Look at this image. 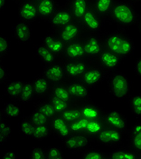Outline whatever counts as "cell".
Returning a JSON list of instances; mask_svg holds the SVG:
<instances>
[{
    "label": "cell",
    "instance_id": "cell-11",
    "mask_svg": "<svg viewBox=\"0 0 141 159\" xmlns=\"http://www.w3.org/2000/svg\"><path fill=\"white\" fill-rule=\"evenodd\" d=\"M121 62L122 59L118 57V55L104 49L98 57L95 63L107 73L109 74L115 70H118V66L121 65Z\"/></svg>",
    "mask_w": 141,
    "mask_h": 159
},
{
    "label": "cell",
    "instance_id": "cell-55",
    "mask_svg": "<svg viewBox=\"0 0 141 159\" xmlns=\"http://www.w3.org/2000/svg\"><path fill=\"white\" fill-rule=\"evenodd\" d=\"M12 1H14V2H15V3H18V4H20L21 2H23L24 0H12Z\"/></svg>",
    "mask_w": 141,
    "mask_h": 159
},
{
    "label": "cell",
    "instance_id": "cell-17",
    "mask_svg": "<svg viewBox=\"0 0 141 159\" xmlns=\"http://www.w3.org/2000/svg\"><path fill=\"white\" fill-rule=\"evenodd\" d=\"M18 17L20 21L33 23L38 18L36 3L32 0H24L18 7Z\"/></svg>",
    "mask_w": 141,
    "mask_h": 159
},
{
    "label": "cell",
    "instance_id": "cell-27",
    "mask_svg": "<svg viewBox=\"0 0 141 159\" xmlns=\"http://www.w3.org/2000/svg\"><path fill=\"white\" fill-rule=\"evenodd\" d=\"M129 145L141 157V122L136 123L128 132Z\"/></svg>",
    "mask_w": 141,
    "mask_h": 159
},
{
    "label": "cell",
    "instance_id": "cell-43",
    "mask_svg": "<svg viewBox=\"0 0 141 159\" xmlns=\"http://www.w3.org/2000/svg\"><path fill=\"white\" fill-rule=\"evenodd\" d=\"M87 123H88V120L82 116L70 123V127L71 134H84Z\"/></svg>",
    "mask_w": 141,
    "mask_h": 159
},
{
    "label": "cell",
    "instance_id": "cell-54",
    "mask_svg": "<svg viewBox=\"0 0 141 159\" xmlns=\"http://www.w3.org/2000/svg\"><path fill=\"white\" fill-rule=\"evenodd\" d=\"M127 1H129V2H130L131 4H133V5L138 4V3H140L141 2V0H127Z\"/></svg>",
    "mask_w": 141,
    "mask_h": 159
},
{
    "label": "cell",
    "instance_id": "cell-36",
    "mask_svg": "<svg viewBox=\"0 0 141 159\" xmlns=\"http://www.w3.org/2000/svg\"><path fill=\"white\" fill-rule=\"evenodd\" d=\"M3 112L6 117L13 118V117H17L21 115L22 108L17 102L12 101V102H8L5 104Z\"/></svg>",
    "mask_w": 141,
    "mask_h": 159
},
{
    "label": "cell",
    "instance_id": "cell-14",
    "mask_svg": "<svg viewBox=\"0 0 141 159\" xmlns=\"http://www.w3.org/2000/svg\"><path fill=\"white\" fill-rule=\"evenodd\" d=\"M73 101L86 102L92 98V88L86 86L82 80H69L66 84Z\"/></svg>",
    "mask_w": 141,
    "mask_h": 159
},
{
    "label": "cell",
    "instance_id": "cell-5",
    "mask_svg": "<svg viewBox=\"0 0 141 159\" xmlns=\"http://www.w3.org/2000/svg\"><path fill=\"white\" fill-rule=\"evenodd\" d=\"M92 140L85 134H70L62 140V145L71 154H81L92 147Z\"/></svg>",
    "mask_w": 141,
    "mask_h": 159
},
{
    "label": "cell",
    "instance_id": "cell-33",
    "mask_svg": "<svg viewBox=\"0 0 141 159\" xmlns=\"http://www.w3.org/2000/svg\"><path fill=\"white\" fill-rule=\"evenodd\" d=\"M35 109L40 111L41 113H43L45 116H46L47 117L50 119H52L57 116L56 112L53 109V106L51 105V103L49 102L47 98L38 99V101L35 103Z\"/></svg>",
    "mask_w": 141,
    "mask_h": 159
},
{
    "label": "cell",
    "instance_id": "cell-32",
    "mask_svg": "<svg viewBox=\"0 0 141 159\" xmlns=\"http://www.w3.org/2000/svg\"><path fill=\"white\" fill-rule=\"evenodd\" d=\"M23 86V81H9L6 84L5 86V94L11 98L12 101L18 102Z\"/></svg>",
    "mask_w": 141,
    "mask_h": 159
},
{
    "label": "cell",
    "instance_id": "cell-16",
    "mask_svg": "<svg viewBox=\"0 0 141 159\" xmlns=\"http://www.w3.org/2000/svg\"><path fill=\"white\" fill-rule=\"evenodd\" d=\"M62 57V60H64V61L86 59L82 38L65 45L64 51H63Z\"/></svg>",
    "mask_w": 141,
    "mask_h": 159
},
{
    "label": "cell",
    "instance_id": "cell-13",
    "mask_svg": "<svg viewBox=\"0 0 141 159\" xmlns=\"http://www.w3.org/2000/svg\"><path fill=\"white\" fill-rule=\"evenodd\" d=\"M126 33L127 31L118 28L113 31L101 33V38H102L104 49L111 51L118 55Z\"/></svg>",
    "mask_w": 141,
    "mask_h": 159
},
{
    "label": "cell",
    "instance_id": "cell-20",
    "mask_svg": "<svg viewBox=\"0 0 141 159\" xmlns=\"http://www.w3.org/2000/svg\"><path fill=\"white\" fill-rule=\"evenodd\" d=\"M13 37L19 44L27 43L32 37V27L31 24L20 21L15 24L12 27Z\"/></svg>",
    "mask_w": 141,
    "mask_h": 159
},
{
    "label": "cell",
    "instance_id": "cell-12",
    "mask_svg": "<svg viewBox=\"0 0 141 159\" xmlns=\"http://www.w3.org/2000/svg\"><path fill=\"white\" fill-rule=\"evenodd\" d=\"M42 75L46 78L51 85L64 83V81L67 79L62 60L54 62L48 66H45Z\"/></svg>",
    "mask_w": 141,
    "mask_h": 159
},
{
    "label": "cell",
    "instance_id": "cell-1",
    "mask_svg": "<svg viewBox=\"0 0 141 159\" xmlns=\"http://www.w3.org/2000/svg\"><path fill=\"white\" fill-rule=\"evenodd\" d=\"M139 16L133 4L127 0H116L108 22L115 25L118 29L127 31L138 24Z\"/></svg>",
    "mask_w": 141,
    "mask_h": 159
},
{
    "label": "cell",
    "instance_id": "cell-45",
    "mask_svg": "<svg viewBox=\"0 0 141 159\" xmlns=\"http://www.w3.org/2000/svg\"><path fill=\"white\" fill-rule=\"evenodd\" d=\"M64 154L61 148L56 147H50L45 148V158L46 159H62Z\"/></svg>",
    "mask_w": 141,
    "mask_h": 159
},
{
    "label": "cell",
    "instance_id": "cell-21",
    "mask_svg": "<svg viewBox=\"0 0 141 159\" xmlns=\"http://www.w3.org/2000/svg\"><path fill=\"white\" fill-rule=\"evenodd\" d=\"M38 18L43 21H49L59 7L57 0H41L36 3Z\"/></svg>",
    "mask_w": 141,
    "mask_h": 159
},
{
    "label": "cell",
    "instance_id": "cell-25",
    "mask_svg": "<svg viewBox=\"0 0 141 159\" xmlns=\"http://www.w3.org/2000/svg\"><path fill=\"white\" fill-rule=\"evenodd\" d=\"M116 0H94L92 9L104 21L108 22L112 7Z\"/></svg>",
    "mask_w": 141,
    "mask_h": 159
},
{
    "label": "cell",
    "instance_id": "cell-30",
    "mask_svg": "<svg viewBox=\"0 0 141 159\" xmlns=\"http://www.w3.org/2000/svg\"><path fill=\"white\" fill-rule=\"evenodd\" d=\"M50 96H53L54 98L62 99L63 101L71 103L73 100L71 98L70 91L67 87V85L65 83H60V84H53L51 85L50 89Z\"/></svg>",
    "mask_w": 141,
    "mask_h": 159
},
{
    "label": "cell",
    "instance_id": "cell-39",
    "mask_svg": "<svg viewBox=\"0 0 141 159\" xmlns=\"http://www.w3.org/2000/svg\"><path fill=\"white\" fill-rule=\"evenodd\" d=\"M129 107L131 113L137 118H141V93L133 95L129 98Z\"/></svg>",
    "mask_w": 141,
    "mask_h": 159
},
{
    "label": "cell",
    "instance_id": "cell-3",
    "mask_svg": "<svg viewBox=\"0 0 141 159\" xmlns=\"http://www.w3.org/2000/svg\"><path fill=\"white\" fill-rule=\"evenodd\" d=\"M82 42L86 59L91 63L96 61L98 57L104 50L101 34H87L86 37L82 38Z\"/></svg>",
    "mask_w": 141,
    "mask_h": 159
},
{
    "label": "cell",
    "instance_id": "cell-41",
    "mask_svg": "<svg viewBox=\"0 0 141 159\" xmlns=\"http://www.w3.org/2000/svg\"><path fill=\"white\" fill-rule=\"evenodd\" d=\"M47 99L49 100V102L51 103V105L53 106V109L55 110L57 115H61L63 111H65L69 107L71 103L69 102H66V101H63L62 99H59L57 98H54L53 96H48Z\"/></svg>",
    "mask_w": 141,
    "mask_h": 159
},
{
    "label": "cell",
    "instance_id": "cell-18",
    "mask_svg": "<svg viewBox=\"0 0 141 159\" xmlns=\"http://www.w3.org/2000/svg\"><path fill=\"white\" fill-rule=\"evenodd\" d=\"M49 125L51 128L52 135L62 141L71 134L70 124L63 120L59 115L50 120Z\"/></svg>",
    "mask_w": 141,
    "mask_h": 159
},
{
    "label": "cell",
    "instance_id": "cell-4",
    "mask_svg": "<svg viewBox=\"0 0 141 159\" xmlns=\"http://www.w3.org/2000/svg\"><path fill=\"white\" fill-rule=\"evenodd\" d=\"M103 122L106 126L118 130L123 135H127L129 130V121L127 116L119 110L106 111L103 116Z\"/></svg>",
    "mask_w": 141,
    "mask_h": 159
},
{
    "label": "cell",
    "instance_id": "cell-26",
    "mask_svg": "<svg viewBox=\"0 0 141 159\" xmlns=\"http://www.w3.org/2000/svg\"><path fill=\"white\" fill-rule=\"evenodd\" d=\"M32 85L34 87L35 98L41 99V98H46L50 94L51 84L48 82L46 78L42 75L36 76L32 82Z\"/></svg>",
    "mask_w": 141,
    "mask_h": 159
},
{
    "label": "cell",
    "instance_id": "cell-28",
    "mask_svg": "<svg viewBox=\"0 0 141 159\" xmlns=\"http://www.w3.org/2000/svg\"><path fill=\"white\" fill-rule=\"evenodd\" d=\"M135 48H136V47H135L134 40L128 33H126L118 55L122 60L128 59L133 56V54L135 52Z\"/></svg>",
    "mask_w": 141,
    "mask_h": 159
},
{
    "label": "cell",
    "instance_id": "cell-23",
    "mask_svg": "<svg viewBox=\"0 0 141 159\" xmlns=\"http://www.w3.org/2000/svg\"><path fill=\"white\" fill-rule=\"evenodd\" d=\"M41 44H43L45 48L52 51L57 57H62L65 45L62 42L57 35L53 33H48L43 37Z\"/></svg>",
    "mask_w": 141,
    "mask_h": 159
},
{
    "label": "cell",
    "instance_id": "cell-35",
    "mask_svg": "<svg viewBox=\"0 0 141 159\" xmlns=\"http://www.w3.org/2000/svg\"><path fill=\"white\" fill-rule=\"evenodd\" d=\"M35 98L34 87L32 85V82H24L23 88L20 94V97L18 99V102L22 104H28L32 102Z\"/></svg>",
    "mask_w": 141,
    "mask_h": 159
},
{
    "label": "cell",
    "instance_id": "cell-2",
    "mask_svg": "<svg viewBox=\"0 0 141 159\" xmlns=\"http://www.w3.org/2000/svg\"><path fill=\"white\" fill-rule=\"evenodd\" d=\"M107 88L109 95L116 100H124L130 96L132 85L128 75L115 70L107 75Z\"/></svg>",
    "mask_w": 141,
    "mask_h": 159
},
{
    "label": "cell",
    "instance_id": "cell-56",
    "mask_svg": "<svg viewBox=\"0 0 141 159\" xmlns=\"http://www.w3.org/2000/svg\"><path fill=\"white\" fill-rule=\"evenodd\" d=\"M32 1H34L35 3H37V2H39V1H41V0H32Z\"/></svg>",
    "mask_w": 141,
    "mask_h": 159
},
{
    "label": "cell",
    "instance_id": "cell-46",
    "mask_svg": "<svg viewBox=\"0 0 141 159\" xmlns=\"http://www.w3.org/2000/svg\"><path fill=\"white\" fill-rule=\"evenodd\" d=\"M10 51V42L7 38L0 35V60L4 58Z\"/></svg>",
    "mask_w": 141,
    "mask_h": 159
},
{
    "label": "cell",
    "instance_id": "cell-53",
    "mask_svg": "<svg viewBox=\"0 0 141 159\" xmlns=\"http://www.w3.org/2000/svg\"><path fill=\"white\" fill-rule=\"evenodd\" d=\"M137 25H138V28H139V33H140L141 35V16H139V19Z\"/></svg>",
    "mask_w": 141,
    "mask_h": 159
},
{
    "label": "cell",
    "instance_id": "cell-29",
    "mask_svg": "<svg viewBox=\"0 0 141 159\" xmlns=\"http://www.w3.org/2000/svg\"><path fill=\"white\" fill-rule=\"evenodd\" d=\"M35 56L38 57V59L44 66H48L54 62L58 61L57 60L58 57L54 55L52 51H50L47 48H45L43 44H40L39 46L36 47Z\"/></svg>",
    "mask_w": 141,
    "mask_h": 159
},
{
    "label": "cell",
    "instance_id": "cell-31",
    "mask_svg": "<svg viewBox=\"0 0 141 159\" xmlns=\"http://www.w3.org/2000/svg\"><path fill=\"white\" fill-rule=\"evenodd\" d=\"M105 127V124L103 119H95V120H88L84 134L89 136L92 141H95L96 137L100 135V133Z\"/></svg>",
    "mask_w": 141,
    "mask_h": 159
},
{
    "label": "cell",
    "instance_id": "cell-34",
    "mask_svg": "<svg viewBox=\"0 0 141 159\" xmlns=\"http://www.w3.org/2000/svg\"><path fill=\"white\" fill-rule=\"evenodd\" d=\"M59 116L68 124H70L71 122L77 120L78 118H80L82 116L81 107L79 105H71L70 104V107Z\"/></svg>",
    "mask_w": 141,
    "mask_h": 159
},
{
    "label": "cell",
    "instance_id": "cell-49",
    "mask_svg": "<svg viewBox=\"0 0 141 159\" xmlns=\"http://www.w3.org/2000/svg\"><path fill=\"white\" fill-rule=\"evenodd\" d=\"M134 72L141 78V57H139L134 63Z\"/></svg>",
    "mask_w": 141,
    "mask_h": 159
},
{
    "label": "cell",
    "instance_id": "cell-50",
    "mask_svg": "<svg viewBox=\"0 0 141 159\" xmlns=\"http://www.w3.org/2000/svg\"><path fill=\"white\" fill-rule=\"evenodd\" d=\"M2 158L3 159H16L18 158V155H17V153L16 152H15V151H6V152H5L4 153V155H3V157H2Z\"/></svg>",
    "mask_w": 141,
    "mask_h": 159
},
{
    "label": "cell",
    "instance_id": "cell-52",
    "mask_svg": "<svg viewBox=\"0 0 141 159\" xmlns=\"http://www.w3.org/2000/svg\"><path fill=\"white\" fill-rule=\"evenodd\" d=\"M5 118H6V116H5V115H4L3 109H0V123L3 122V121L5 120Z\"/></svg>",
    "mask_w": 141,
    "mask_h": 159
},
{
    "label": "cell",
    "instance_id": "cell-7",
    "mask_svg": "<svg viewBox=\"0 0 141 159\" xmlns=\"http://www.w3.org/2000/svg\"><path fill=\"white\" fill-rule=\"evenodd\" d=\"M73 20L74 18L70 12V7H68L67 4H64V5H59L57 9L53 13L48 23L53 31L57 32L62 27H63L64 25L69 24Z\"/></svg>",
    "mask_w": 141,
    "mask_h": 159
},
{
    "label": "cell",
    "instance_id": "cell-24",
    "mask_svg": "<svg viewBox=\"0 0 141 159\" xmlns=\"http://www.w3.org/2000/svg\"><path fill=\"white\" fill-rule=\"evenodd\" d=\"M108 158L110 159H134L140 158L139 155L129 145H120L108 154Z\"/></svg>",
    "mask_w": 141,
    "mask_h": 159
},
{
    "label": "cell",
    "instance_id": "cell-9",
    "mask_svg": "<svg viewBox=\"0 0 141 159\" xmlns=\"http://www.w3.org/2000/svg\"><path fill=\"white\" fill-rule=\"evenodd\" d=\"M123 138H124L123 134H121L118 130L105 125L103 130L96 137L94 142H97L99 145L103 147L114 148L122 145Z\"/></svg>",
    "mask_w": 141,
    "mask_h": 159
},
{
    "label": "cell",
    "instance_id": "cell-15",
    "mask_svg": "<svg viewBox=\"0 0 141 159\" xmlns=\"http://www.w3.org/2000/svg\"><path fill=\"white\" fill-rule=\"evenodd\" d=\"M107 75L108 73L104 71L101 67H100L97 65L96 66L91 65L80 80H82L86 86L92 89L106 80Z\"/></svg>",
    "mask_w": 141,
    "mask_h": 159
},
{
    "label": "cell",
    "instance_id": "cell-22",
    "mask_svg": "<svg viewBox=\"0 0 141 159\" xmlns=\"http://www.w3.org/2000/svg\"><path fill=\"white\" fill-rule=\"evenodd\" d=\"M68 7L74 20L80 21L82 17L92 7V0H67Z\"/></svg>",
    "mask_w": 141,
    "mask_h": 159
},
{
    "label": "cell",
    "instance_id": "cell-51",
    "mask_svg": "<svg viewBox=\"0 0 141 159\" xmlns=\"http://www.w3.org/2000/svg\"><path fill=\"white\" fill-rule=\"evenodd\" d=\"M6 4H7V0H0V12H2L6 8Z\"/></svg>",
    "mask_w": 141,
    "mask_h": 159
},
{
    "label": "cell",
    "instance_id": "cell-42",
    "mask_svg": "<svg viewBox=\"0 0 141 159\" xmlns=\"http://www.w3.org/2000/svg\"><path fill=\"white\" fill-rule=\"evenodd\" d=\"M12 129L10 125L5 120L0 123V146L6 144L11 137Z\"/></svg>",
    "mask_w": 141,
    "mask_h": 159
},
{
    "label": "cell",
    "instance_id": "cell-10",
    "mask_svg": "<svg viewBox=\"0 0 141 159\" xmlns=\"http://www.w3.org/2000/svg\"><path fill=\"white\" fill-rule=\"evenodd\" d=\"M66 78L68 80H79L82 77L87 69L90 67L92 63L87 59L82 60H73V61H64L62 60Z\"/></svg>",
    "mask_w": 141,
    "mask_h": 159
},
{
    "label": "cell",
    "instance_id": "cell-8",
    "mask_svg": "<svg viewBox=\"0 0 141 159\" xmlns=\"http://www.w3.org/2000/svg\"><path fill=\"white\" fill-rule=\"evenodd\" d=\"M83 33L84 31L80 22L73 20L58 30L56 32V35L64 45H67L76 40L82 39Z\"/></svg>",
    "mask_w": 141,
    "mask_h": 159
},
{
    "label": "cell",
    "instance_id": "cell-38",
    "mask_svg": "<svg viewBox=\"0 0 141 159\" xmlns=\"http://www.w3.org/2000/svg\"><path fill=\"white\" fill-rule=\"evenodd\" d=\"M81 157L84 159H106L108 158V154L104 151L90 147L84 150L81 154Z\"/></svg>",
    "mask_w": 141,
    "mask_h": 159
},
{
    "label": "cell",
    "instance_id": "cell-40",
    "mask_svg": "<svg viewBox=\"0 0 141 159\" xmlns=\"http://www.w3.org/2000/svg\"><path fill=\"white\" fill-rule=\"evenodd\" d=\"M34 127H35V125L32 122L30 116H24L19 123V130L21 134L27 138H30L33 136Z\"/></svg>",
    "mask_w": 141,
    "mask_h": 159
},
{
    "label": "cell",
    "instance_id": "cell-37",
    "mask_svg": "<svg viewBox=\"0 0 141 159\" xmlns=\"http://www.w3.org/2000/svg\"><path fill=\"white\" fill-rule=\"evenodd\" d=\"M52 134L49 125H35L33 138L36 141H43Z\"/></svg>",
    "mask_w": 141,
    "mask_h": 159
},
{
    "label": "cell",
    "instance_id": "cell-44",
    "mask_svg": "<svg viewBox=\"0 0 141 159\" xmlns=\"http://www.w3.org/2000/svg\"><path fill=\"white\" fill-rule=\"evenodd\" d=\"M29 116H30L32 122L34 123V125H49L50 120H51L43 113H41L40 111L36 110V109L33 111Z\"/></svg>",
    "mask_w": 141,
    "mask_h": 159
},
{
    "label": "cell",
    "instance_id": "cell-47",
    "mask_svg": "<svg viewBox=\"0 0 141 159\" xmlns=\"http://www.w3.org/2000/svg\"><path fill=\"white\" fill-rule=\"evenodd\" d=\"M31 159H43L45 158V148L41 147H34L30 152Z\"/></svg>",
    "mask_w": 141,
    "mask_h": 159
},
{
    "label": "cell",
    "instance_id": "cell-6",
    "mask_svg": "<svg viewBox=\"0 0 141 159\" xmlns=\"http://www.w3.org/2000/svg\"><path fill=\"white\" fill-rule=\"evenodd\" d=\"M79 22L82 25L83 31L87 34L100 35L102 32L104 21L96 14L92 9V7L82 16Z\"/></svg>",
    "mask_w": 141,
    "mask_h": 159
},
{
    "label": "cell",
    "instance_id": "cell-19",
    "mask_svg": "<svg viewBox=\"0 0 141 159\" xmlns=\"http://www.w3.org/2000/svg\"><path fill=\"white\" fill-rule=\"evenodd\" d=\"M80 107L82 116L87 120L102 119L106 112L102 107L92 100L83 102Z\"/></svg>",
    "mask_w": 141,
    "mask_h": 159
},
{
    "label": "cell",
    "instance_id": "cell-48",
    "mask_svg": "<svg viewBox=\"0 0 141 159\" xmlns=\"http://www.w3.org/2000/svg\"><path fill=\"white\" fill-rule=\"evenodd\" d=\"M8 77H9V74L0 62V84L6 83L7 81Z\"/></svg>",
    "mask_w": 141,
    "mask_h": 159
}]
</instances>
